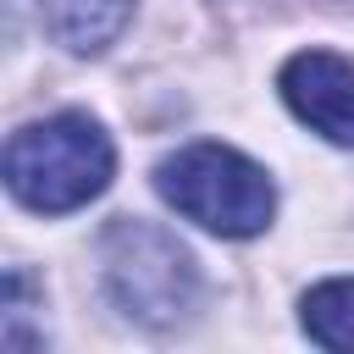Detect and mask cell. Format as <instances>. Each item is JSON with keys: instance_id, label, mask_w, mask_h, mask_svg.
<instances>
[{"instance_id": "8992f818", "label": "cell", "mask_w": 354, "mask_h": 354, "mask_svg": "<svg viewBox=\"0 0 354 354\" xmlns=\"http://www.w3.org/2000/svg\"><path fill=\"white\" fill-rule=\"evenodd\" d=\"M304 332L321 348H354V277H337L304 293Z\"/></svg>"}, {"instance_id": "7a4b0ae2", "label": "cell", "mask_w": 354, "mask_h": 354, "mask_svg": "<svg viewBox=\"0 0 354 354\" xmlns=\"http://www.w3.org/2000/svg\"><path fill=\"white\" fill-rule=\"evenodd\" d=\"M155 188L171 210L221 238H254L277 210L271 177L227 144H188L166 155L155 166Z\"/></svg>"}, {"instance_id": "6da1fadb", "label": "cell", "mask_w": 354, "mask_h": 354, "mask_svg": "<svg viewBox=\"0 0 354 354\" xmlns=\"http://www.w3.org/2000/svg\"><path fill=\"white\" fill-rule=\"evenodd\" d=\"M111 171H116V149L105 127L83 111L28 122L6 144V188L39 216H66L88 205L111 183Z\"/></svg>"}, {"instance_id": "5b68a950", "label": "cell", "mask_w": 354, "mask_h": 354, "mask_svg": "<svg viewBox=\"0 0 354 354\" xmlns=\"http://www.w3.org/2000/svg\"><path fill=\"white\" fill-rule=\"evenodd\" d=\"M39 11H44V28H50L55 44L94 55L127 28L133 0H39Z\"/></svg>"}, {"instance_id": "277c9868", "label": "cell", "mask_w": 354, "mask_h": 354, "mask_svg": "<svg viewBox=\"0 0 354 354\" xmlns=\"http://www.w3.org/2000/svg\"><path fill=\"white\" fill-rule=\"evenodd\" d=\"M277 88L304 127L354 149V61H343L332 50H304L282 66Z\"/></svg>"}, {"instance_id": "3957f363", "label": "cell", "mask_w": 354, "mask_h": 354, "mask_svg": "<svg viewBox=\"0 0 354 354\" xmlns=\"http://www.w3.org/2000/svg\"><path fill=\"white\" fill-rule=\"evenodd\" d=\"M100 260H105V288L111 299L144 321V326H166L177 321L188 304H194V254L155 221H138V216H116L105 227V243H100Z\"/></svg>"}]
</instances>
